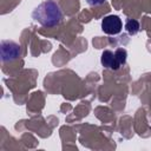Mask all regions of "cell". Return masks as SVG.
I'll list each match as a JSON object with an SVG mask.
<instances>
[{
    "label": "cell",
    "mask_w": 151,
    "mask_h": 151,
    "mask_svg": "<svg viewBox=\"0 0 151 151\" xmlns=\"http://www.w3.org/2000/svg\"><path fill=\"white\" fill-rule=\"evenodd\" d=\"M32 18L41 26L53 27L61 22L63 11L54 0H46L33 9Z\"/></svg>",
    "instance_id": "6da1fadb"
},
{
    "label": "cell",
    "mask_w": 151,
    "mask_h": 151,
    "mask_svg": "<svg viewBox=\"0 0 151 151\" xmlns=\"http://www.w3.org/2000/svg\"><path fill=\"white\" fill-rule=\"evenodd\" d=\"M123 28V22L118 15H107L101 20V29L110 35H116L120 33Z\"/></svg>",
    "instance_id": "7a4b0ae2"
},
{
    "label": "cell",
    "mask_w": 151,
    "mask_h": 151,
    "mask_svg": "<svg viewBox=\"0 0 151 151\" xmlns=\"http://www.w3.org/2000/svg\"><path fill=\"white\" fill-rule=\"evenodd\" d=\"M1 57L2 61L14 60L20 57V45L14 41L4 40L1 42Z\"/></svg>",
    "instance_id": "3957f363"
},
{
    "label": "cell",
    "mask_w": 151,
    "mask_h": 151,
    "mask_svg": "<svg viewBox=\"0 0 151 151\" xmlns=\"http://www.w3.org/2000/svg\"><path fill=\"white\" fill-rule=\"evenodd\" d=\"M100 63L104 67L106 68H110V70H118L122 65L119 64L116 54L111 51V50H105L103 53H101V57H100Z\"/></svg>",
    "instance_id": "277c9868"
},
{
    "label": "cell",
    "mask_w": 151,
    "mask_h": 151,
    "mask_svg": "<svg viewBox=\"0 0 151 151\" xmlns=\"http://www.w3.org/2000/svg\"><path fill=\"white\" fill-rule=\"evenodd\" d=\"M139 22L134 19H127L126 22H125V29L129 34L133 35V34H137L139 32Z\"/></svg>",
    "instance_id": "5b68a950"
},
{
    "label": "cell",
    "mask_w": 151,
    "mask_h": 151,
    "mask_svg": "<svg viewBox=\"0 0 151 151\" xmlns=\"http://www.w3.org/2000/svg\"><path fill=\"white\" fill-rule=\"evenodd\" d=\"M114 54H116V57H117V59H118V61H119L120 65H124L126 63V57H127L126 50H124V48H117L116 52H114Z\"/></svg>",
    "instance_id": "8992f818"
},
{
    "label": "cell",
    "mask_w": 151,
    "mask_h": 151,
    "mask_svg": "<svg viewBox=\"0 0 151 151\" xmlns=\"http://www.w3.org/2000/svg\"><path fill=\"white\" fill-rule=\"evenodd\" d=\"M90 6H99L105 2V0H86Z\"/></svg>",
    "instance_id": "52a82bcc"
}]
</instances>
